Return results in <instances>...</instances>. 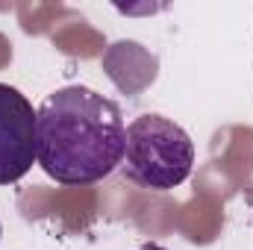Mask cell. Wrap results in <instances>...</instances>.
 I'll return each mask as SVG.
<instances>
[{
	"label": "cell",
	"instance_id": "cell-1",
	"mask_svg": "<svg viewBox=\"0 0 253 250\" xmlns=\"http://www.w3.org/2000/svg\"><path fill=\"white\" fill-rule=\"evenodd\" d=\"M126 126L115 100L65 85L36 109V162L62 186H91L124 162Z\"/></svg>",
	"mask_w": 253,
	"mask_h": 250
},
{
	"label": "cell",
	"instance_id": "cell-2",
	"mask_svg": "<svg viewBox=\"0 0 253 250\" xmlns=\"http://www.w3.org/2000/svg\"><path fill=\"white\" fill-rule=\"evenodd\" d=\"M194 141L180 124L162 115H138L126 126L121 171L129 183L150 191H171L189 180Z\"/></svg>",
	"mask_w": 253,
	"mask_h": 250
},
{
	"label": "cell",
	"instance_id": "cell-3",
	"mask_svg": "<svg viewBox=\"0 0 253 250\" xmlns=\"http://www.w3.org/2000/svg\"><path fill=\"white\" fill-rule=\"evenodd\" d=\"M36 159V112L12 85L0 83V186L18 183Z\"/></svg>",
	"mask_w": 253,
	"mask_h": 250
},
{
	"label": "cell",
	"instance_id": "cell-4",
	"mask_svg": "<svg viewBox=\"0 0 253 250\" xmlns=\"http://www.w3.org/2000/svg\"><path fill=\"white\" fill-rule=\"evenodd\" d=\"M141 250H168V248H162V245H144Z\"/></svg>",
	"mask_w": 253,
	"mask_h": 250
},
{
	"label": "cell",
	"instance_id": "cell-5",
	"mask_svg": "<svg viewBox=\"0 0 253 250\" xmlns=\"http://www.w3.org/2000/svg\"><path fill=\"white\" fill-rule=\"evenodd\" d=\"M0 236H3V227H0Z\"/></svg>",
	"mask_w": 253,
	"mask_h": 250
}]
</instances>
